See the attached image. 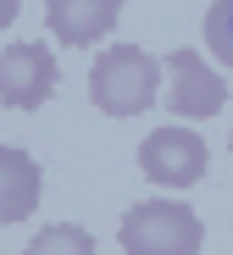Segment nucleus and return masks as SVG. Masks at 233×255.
<instances>
[{"label": "nucleus", "instance_id": "1", "mask_svg": "<svg viewBox=\"0 0 233 255\" xmlns=\"http://www.w3.org/2000/svg\"><path fill=\"white\" fill-rule=\"evenodd\" d=\"M161 95V61L145 45H106L89 67V100L106 117H145Z\"/></svg>", "mask_w": 233, "mask_h": 255}, {"label": "nucleus", "instance_id": "5", "mask_svg": "<svg viewBox=\"0 0 233 255\" xmlns=\"http://www.w3.org/2000/svg\"><path fill=\"white\" fill-rule=\"evenodd\" d=\"M56 83H61V67L50 45L17 39V45L0 50V106L6 111H39L56 95Z\"/></svg>", "mask_w": 233, "mask_h": 255}, {"label": "nucleus", "instance_id": "2", "mask_svg": "<svg viewBox=\"0 0 233 255\" xmlns=\"http://www.w3.org/2000/svg\"><path fill=\"white\" fill-rule=\"evenodd\" d=\"M117 244H122V255H200L206 228L183 200L156 194V200L128 205V217L117 228Z\"/></svg>", "mask_w": 233, "mask_h": 255}, {"label": "nucleus", "instance_id": "4", "mask_svg": "<svg viewBox=\"0 0 233 255\" xmlns=\"http://www.w3.org/2000/svg\"><path fill=\"white\" fill-rule=\"evenodd\" d=\"M211 172V150L195 128H150L139 144V178H150L156 189H195Z\"/></svg>", "mask_w": 233, "mask_h": 255}, {"label": "nucleus", "instance_id": "10", "mask_svg": "<svg viewBox=\"0 0 233 255\" xmlns=\"http://www.w3.org/2000/svg\"><path fill=\"white\" fill-rule=\"evenodd\" d=\"M17 11H22V0H0V33L17 22Z\"/></svg>", "mask_w": 233, "mask_h": 255}, {"label": "nucleus", "instance_id": "8", "mask_svg": "<svg viewBox=\"0 0 233 255\" xmlns=\"http://www.w3.org/2000/svg\"><path fill=\"white\" fill-rule=\"evenodd\" d=\"M22 255H100V250H95V233H89V228H78V222H50V228H39V233L28 239Z\"/></svg>", "mask_w": 233, "mask_h": 255}, {"label": "nucleus", "instance_id": "3", "mask_svg": "<svg viewBox=\"0 0 233 255\" xmlns=\"http://www.w3.org/2000/svg\"><path fill=\"white\" fill-rule=\"evenodd\" d=\"M161 106L178 122H206L228 106V78L200 50H172L161 61Z\"/></svg>", "mask_w": 233, "mask_h": 255}, {"label": "nucleus", "instance_id": "6", "mask_svg": "<svg viewBox=\"0 0 233 255\" xmlns=\"http://www.w3.org/2000/svg\"><path fill=\"white\" fill-rule=\"evenodd\" d=\"M122 0H44V28L61 45H100L117 28Z\"/></svg>", "mask_w": 233, "mask_h": 255}, {"label": "nucleus", "instance_id": "9", "mask_svg": "<svg viewBox=\"0 0 233 255\" xmlns=\"http://www.w3.org/2000/svg\"><path fill=\"white\" fill-rule=\"evenodd\" d=\"M206 50L217 56V67L233 72V0H217L206 11Z\"/></svg>", "mask_w": 233, "mask_h": 255}, {"label": "nucleus", "instance_id": "7", "mask_svg": "<svg viewBox=\"0 0 233 255\" xmlns=\"http://www.w3.org/2000/svg\"><path fill=\"white\" fill-rule=\"evenodd\" d=\"M44 200L39 161L17 144H0V222H28Z\"/></svg>", "mask_w": 233, "mask_h": 255}]
</instances>
